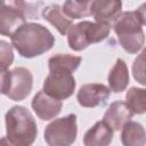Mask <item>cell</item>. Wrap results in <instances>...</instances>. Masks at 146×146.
Here are the masks:
<instances>
[{
  "label": "cell",
  "mask_w": 146,
  "mask_h": 146,
  "mask_svg": "<svg viewBox=\"0 0 146 146\" xmlns=\"http://www.w3.org/2000/svg\"><path fill=\"white\" fill-rule=\"evenodd\" d=\"M78 135L76 115L68 114L50 122L44 129V140L48 146H71Z\"/></svg>",
  "instance_id": "cell-6"
},
{
  "label": "cell",
  "mask_w": 146,
  "mask_h": 146,
  "mask_svg": "<svg viewBox=\"0 0 146 146\" xmlns=\"http://www.w3.org/2000/svg\"><path fill=\"white\" fill-rule=\"evenodd\" d=\"M132 116L133 112L129 108L127 103L116 100L108 106L103 116V121L107 125H110L113 131H116L119 129H122L129 121H131Z\"/></svg>",
  "instance_id": "cell-12"
},
{
  "label": "cell",
  "mask_w": 146,
  "mask_h": 146,
  "mask_svg": "<svg viewBox=\"0 0 146 146\" xmlns=\"http://www.w3.org/2000/svg\"><path fill=\"white\" fill-rule=\"evenodd\" d=\"M125 103L133 114L146 113V88L131 87L125 94Z\"/></svg>",
  "instance_id": "cell-18"
},
{
  "label": "cell",
  "mask_w": 146,
  "mask_h": 146,
  "mask_svg": "<svg viewBox=\"0 0 146 146\" xmlns=\"http://www.w3.org/2000/svg\"><path fill=\"white\" fill-rule=\"evenodd\" d=\"M108 86L111 91L114 92H121L125 90L129 83V70L125 64V62L121 58H117L114 66L111 68L108 76Z\"/></svg>",
  "instance_id": "cell-15"
},
{
  "label": "cell",
  "mask_w": 146,
  "mask_h": 146,
  "mask_svg": "<svg viewBox=\"0 0 146 146\" xmlns=\"http://www.w3.org/2000/svg\"><path fill=\"white\" fill-rule=\"evenodd\" d=\"M33 86V75L25 67H16L11 71L1 72V94L11 100L26 98Z\"/></svg>",
  "instance_id": "cell-5"
},
{
  "label": "cell",
  "mask_w": 146,
  "mask_h": 146,
  "mask_svg": "<svg viewBox=\"0 0 146 146\" xmlns=\"http://www.w3.org/2000/svg\"><path fill=\"white\" fill-rule=\"evenodd\" d=\"M6 137L15 146H31L36 136L38 127L31 112L21 105L13 106L6 113Z\"/></svg>",
  "instance_id": "cell-2"
},
{
  "label": "cell",
  "mask_w": 146,
  "mask_h": 146,
  "mask_svg": "<svg viewBox=\"0 0 146 146\" xmlns=\"http://www.w3.org/2000/svg\"><path fill=\"white\" fill-rule=\"evenodd\" d=\"M132 75L138 83L146 86V47L133 60Z\"/></svg>",
  "instance_id": "cell-20"
},
{
  "label": "cell",
  "mask_w": 146,
  "mask_h": 146,
  "mask_svg": "<svg viewBox=\"0 0 146 146\" xmlns=\"http://www.w3.org/2000/svg\"><path fill=\"white\" fill-rule=\"evenodd\" d=\"M143 23L135 11H123L113 24L115 34L117 35L121 47L129 54H137L145 43V33Z\"/></svg>",
  "instance_id": "cell-3"
},
{
  "label": "cell",
  "mask_w": 146,
  "mask_h": 146,
  "mask_svg": "<svg viewBox=\"0 0 146 146\" xmlns=\"http://www.w3.org/2000/svg\"><path fill=\"white\" fill-rule=\"evenodd\" d=\"M43 82V91L49 96L63 100L71 97L75 90V79L71 72L49 71Z\"/></svg>",
  "instance_id": "cell-8"
},
{
  "label": "cell",
  "mask_w": 146,
  "mask_h": 146,
  "mask_svg": "<svg viewBox=\"0 0 146 146\" xmlns=\"http://www.w3.org/2000/svg\"><path fill=\"white\" fill-rule=\"evenodd\" d=\"M82 58L70 54H57L49 58V71H66L73 73L81 64Z\"/></svg>",
  "instance_id": "cell-17"
},
{
  "label": "cell",
  "mask_w": 146,
  "mask_h": 146,
  "mask_svg": "<svg viewBox=\"0 0 146 146\" xmlns=\"http://www.w3.org/2000/svg\"><path fill=\"white\" fill-rule=\"evenodd\" d=\"M111 32V26L97 22L82 21L74 24L67 33V42L72 50L81 51L91 43L105 40Z\"/></svg>",
  "instance_id": "cell-4"
},
{
  "label": "cell",
  "mask_w": 146,
  "mask_h": 146,
  "mask_svg": "<svg viewBox=\"0 0 146 146\" xmlns=\"http://www.w3.org/2000/svg\"><path fill=\"white\" fill-rule=\"evenodd\" d=\"M121 141L123 146H145L146 131L144 127L135 121H129L121 132Z\"/></svg>",
  "instance_id": "cell-16"
},
{
  "label": "cell",
  "mask_w": 146,
  "mask_h": 146,
  "mask_svg": "<svg viewBox=\"0 0 146 146\" xmlns=\"http://www.w3.org/2000/svg\"><path fill=\"white\" fill-rule=\"evenodd\" d=\"M30 3L23 1L3 2L0 11V33L11 36L21 26L26 23V17H32L27 9Z\"/></svg>",
  "instance_id": "cell-7"
},
{
  "label": "cell",
  "mask_w": 146,
  "mask_h": 146,
  "mask_svg": "<svg viewBox=\"0 0 146 146\" xmlns=\"http://www.w3.org/2000/svg\"><path fill=\"white\" fill-rule=\"evenodd\" d=\"M110 96V87L102 83H89L80 87L76 94V99L83 107H96L104 105Z\"/></svg>",
  "instance_id": "cell-9"
},
{
  "label": "cell",
  "mask_w": 146,
  "mask_h": 146,
  "mask_svg": "<svg viewBox=\"0 0 146 146\" xmlns=\"http://www.w3.org/2000/svg\"><path fill=\"white\" fill-rule=\"evenodd\" d=\"M136 11L138 13V15H139V17H140V19H141L143 25H146V2L143 3V5H140L139 8H138Z\"/></svg>",
  "instance_id": "cell-22"
},
{
  "label": "cell",
  "mask_w": 146,
  "mask_h": 146,
  "mask_svg": "<svg viewBox=\"0 0 146 146\" xmlns=\"http://www.w3.org/2000/svg\"><path fill=\"white\" fill-rule=\"evenodd\" d=\"M31 106H32L33 111L35 112V114L41 120L48 121V120L56 117L60 113L63 103H62V100L49 96L43 90H40L33 97Z\"/></svg>",
  "instance_id": "cell-11"
},
{
  "label": "cell",
  "mask_w": 146,
  "mask_h": 146,
  "mask_svg": "<svg viewBox=\"0 0 146 146\" xmlns=\"http://www.w3.org/2000/svg\"><path fill=\"white\" fill-rule=\"evenodd\" d=\"M122 2L119 0H95L91 3V15L97 23L111 26L122 14Z\"/></svg>",
  "instance_id": "cell-10"
},
{
  "label": "cell",
  "mask_w": 146,
  "mask_h": 146,
  "mask_svg": "<svg viewBox=\"0 0 146 146\" xmlns=\"http://www.w3.org/2000/svg\"><path fill=\"white\" fill-rule=\"evenodd\" d=\"M1 146H15V145H13V144L7 139V137L5 136V137L1 138Z\"/></svg>",
  "instance_id": "cell-23"
},
{
  "label": "cell",
  "mask_w": 146,
  "mask_h": 146,
  "mask_svg": "<svg viewBox=\"0 0 146 146\" xmlns=\"http://www.w3.org/2000/svg\"><path fill=\"white\" fill-rule=\"evenodd\" d=\"M0 52H1V72L7 71V68L13 64L14 60V54L13 48L9 43L1 40L0 41Z\"/></svg>",
  "instance_id": "cell-21"
},
{
  "label": "cell",
  "mask_w": 146,
  "mask_h": 146,
  "mask_svg": "<svg viewBox=\"0 0 146 146\" xmlns=\"http://www.w3.org/2000/svg\"><path fill=\"white\" fill-rule=\"evenodd\" d=\"M91 3L92 1H65L62 6L63 13L73 19H79L91 15Z\"/></svg>",
  "instance_id": "cell-19"
},
{
  "label": "cell",
  "mask_w": 146,
  "mask_h": 146,
  "mask_svg": "<svg viewBox=\"0 0 146 146\" xmlns=\"http://www.w3.org/2000/svg\"><path fill=\"white\" fill-rule=\"evenodd\" d=\"M113 139V130L103 120L97 121L83 136L84 146H110Z\"/></svg>",
  "instance_id": "cell-13"
},
{
  "label": "cell",
  "mask_w": 146,
  "mask_h": 146,
  "mask_svg": "<svg viewBox=\"0 0 146 146\" xmlns=\"http://www.w3.org/2000/svg\"><path fill=\"white\" fill-rule=\"evenodd\" d=\"M42 17L52 26H55L62 35L68 33L70 29L73 26V21L63 13L62 7L57 3H52L44 7L42 9Z\"/></svg>",
  "instance_id": "cell-14"
},
{
  "label": "cell",
  "mask_w": 146,
  "mask_h": 146,
  "mask_svg": "<svg viewBox=\"0 0 146 146\" xmlns=\"http://www.w3.org/2000/svg\"><path fill=\"white\" fill-rule=\"evenodd\" d=\"M11 44L24 58H33L49 51L55 44V36L42 24L25 23L11 36Z\"/></svg>",
  "instance_id": "cell-1"
}]
</instances>
